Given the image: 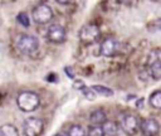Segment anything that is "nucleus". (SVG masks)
Masks as SVG:
<instances>
[{
  "mask_svg": "<svg viewBox=\"0 0 161 136\" xmlns=\"http://www.w3.org/2000/svg\"><path fill=\"white\" fill-rule=\"evenodd\" d=\"M31 18L36 24H47L53 18V11L49 5L47 4H39L33 9Z\"/></svg>",
  "mask_w": 161,
  "mask_h": 136,
  "instance_id": "obj_4",
  "label": "nucleus"
},
{
  "mask_svg": "<svg viewBox=\"0 0 161 136\" xmlns=\"http://www.w3.org/2000/svg\"><path fill=\"white\" fill-rule=\"evenodd\" d=\"M148 102H150V105H151L153 108L161 110V91H156V92H153V93L150 96Z\"/></svg>",
  "mask_w": 161,
  "mask_h": 136,
  "instance_id": "obj_15",
  "label": "nucleus"
},
{
  "mask_svg": "<svg viewBox=\"0 0 161 136\" xmlns=\"http://www.w3.org/2000/svg\"><path fill=\"white\" fill-rule=\"evenodd\" d=\"M140 121L135 115H125L121 121V127L123 132L128 136H133L140 130Z\"/></svg>",
  "mask_w": 161,
  "mask_h": 136,
  "instance_id": "obj_6",
  "label": "nucleus"
},
{
  "mask_svg": "<svg viewBox=\"0 0 161 136\" xmlns=\"http://www.w3.org/2000/svg\"><path fill=\"white\" fill-rule=\"evenodd\" d=\"M53 136H64V135H62V133H55V135H53Z\"/></svg>",
  "mask_w": 161,
  "mask_h": 136,
  "instance_id": "obj_22",
  "label": "nucleus"
},
{
  "mask_svg": "<svg viewBox=\"0 0 161 136\" xmlns=\"http://www.w3.org/2000/svg\"><path fill=\"white\" fill-rule=\"evenodd\" d=\"M16 18H18V21H19L23 26H29V24H30V19H29V16H28L26 13H19Z\"/></svg>",
  "mask_w": 161,
  "mask_h": 136,
  "instance_id": "obj_18",
  "label": "nucleus"
},
{
  "mask_svg": "<svg viewBox=\"0 0 161 136\" xmlns=\"http://www.w3.org/2000/svg\"><path fill=\"white\" fill-rule=\"evenodd\" d=\"M40 103V98L35 92L31 91H24L18 94L16 97V105L23 112H31L34 111Z\"/></svg>",
  "mask_w": 161,
  "mask_h": 136,
  "instance_id": "obj_1",
  "label": "nucleus"
},
{
  "mask_svg": "<svg viewBox=\"0 0 161 136\" xmlns=\"http://www.w3.org/2000/svg\"><path fill=\"white\" fill-rule=\"evenodd\" d=\"M43 128H44V123L38 117H29L24 121V125H23L25 136H40V133L43 132Z\"/></svg>",
  "mask_w": 161,
  "mask_h": 136,
  "instance_id": "obj_5",
  "label": "nucleus"
},
{
  "mask_svg": "<svg viewBox=\"0 0 161 136\" xmlns=\"http://www.w3.org/2000/svg\"><path fill=\"white\" fill-rule=\"evenodd\" d=\"M91 88L96 92V94H101V96H104V97H109V96L113 94V91H112L111 88H108V87H104V86L94 84V86H92Z\"/></svg>",
  "mask_w": 161,
  "mask_h": 136,
  "instance_id": "obj_14",
  "label": "nucleus"
},
{
  "mask_svg": "<svg viewBox=\"0 0 161 136\" xmlns=\"http://www.w3.org/2000/svg\"><path fill=\"white\" fill-rule=\"evenodd\" d=\"M47 37L52 43H55V44L63 43L65 40V29L60 24H52L48 28Z\"/></svg>",
  "mask_w": 161,
  "mask_h": 136,
  "instance_id": "obj_8",
  "label": "nucleus"
},
{
  "mask_svg": "<svg viewBox=\"0 0 161 136\" xmlns=\"http://www.w3.org/2000/svg\"><path fill=\"white\" fill-rule=\"evenodd\" d=\"M79 40L83 44H93L101 37V30L96 24H87L79 30Z\"/></svg>",
  "mask_w": 161,
  "mask_h": 136,
  "instance_id": "obj_3",
  "label": "nucleus"
},
{
  "mask_svg": "<svg viewBox=\"0 0 161 136\" xmlns=\"http://www.w3.org/2000/svg\"><path fill=\"white\" fill-rule=\"evenodd\" d=\"M121 50V44L113 38L104 39L99 45V53L104 57H114Z\"/></svg>",
  "mask_w": 161,
  "mask_h": 136,
  "instance_id": "obj_7",
  "label": "nucleus"
},
{
  "mask_svg": "<svg viewBox=\"0 0 161 136\" xmlns=\"http://www.w3.org/2000/svg\"><path fill=\"white\" fill-rule=\"evenodd\" d=\"M89 121L92 123V126H102L104 122H107L106 118V113L102 110H96L89 115Z\"/></svg>",
  "mask_w": 161,
  "mask_h": 136,
  "instance_id": "obj_10",
  "label": "nucleus"
},
{
  "mask_svg": "<svg viewBox=\"0 0 161 136\" xmlns=\"http://www.w3.org/2000/svg\"><path fill=\"white\" fill-rule=\"evenodd\" d=\"M148 68H150V74L153 79H156V81L161 79V60L148 64Z\"/></svg>",
  "mask_w": 161,
  "mask_h": 136,
  "instance_id": "obj_12",
  "label": "nucleus"
},
{
  "mask_svg": "<svg viewBox=\"0 0 161 136\" xmlns=\"http://www.w3.org/2000/svg\"><path fill=\"white\" fill-rule=\"evenodd\" d=\"M157 60H161V49H153L150 52L148 58H147V65Z\"/></svg>",
  "mask_w": 161,
  "mask_h": 136,
  "instance_id": "obj_17",
  "label": "nucleus"
},
{
  "mask_svg": "<svg viewBox=\"0 0 161 136\" xmlns=\"http://www.w3.org/2000/svg\"><path fill=\"white\" fill-rule=\"evenodd\" d=\"M73 88L79 89V91H83V89L86 88V84H84V82H82V81H74V83H73Z\"/></svg>",
  "mask_w": 161,
  "mask_h": 136,
  "instance_id": "obj_21",
  "label": "nucleus"
},
{
  "mask_svg": "<svg viewBox=\"0 0 161 136\" xmlns=\"http://www.w3.org/2000/svg\"><path fill=\"white\" fill-rule=\"evenodd\" d=\"M140 130L145 136H156L160 131V126L155 118H145L140 125Z\"/></svg>",
  "mask_w": 161,
  "mask_h": 136,
  "instance_id": "obj_9",
  "label": "nucleus"
},
{
  "mask_svg": "<svg viewBox=\"0 0 161 136\" xmlns=\"http://www.w3.org/2000/svg\"><path fill=\"white\" fill-rule=\"evenodd\" d=\"M16 47L18 49L24 53V54H31L34 53L38 47H39V42L34 35H29V34H21L18 40H16Z\"/></svg>",
  "mask_w": 161,
  "mask_h": 136,
  "instance_id": "obj_2",
  "label": "nucleus"
},
{
  "mask_svg": "<svg viewBox=\"0 0 161 136\" xmlns=\"http://www.w3.org/2000/svg\"><path fill=\"white\" fill-rule=\"evenodd\" d=\"M68 136H86V131L80 125H73L68 130Z\"/></svg>",
  "mask_w": 161,
  "mask_h": 136,
  "instance_id": "obj_16",
  "label": "nucleus"
},
{
  "mask_svg": "<svg viewBox=\"0 0 161 136\" xmlns=\"http://www.w3.org/2000/svg\"><path fill=\"white\" fill-rule=\"evenodd\" d=\"M82 92H83V94H84L89 101H93V99L96 98V92H94L92 88H89V87H86Z\"/></svg>",
  "mask_w": 161,
  "mask_h": 136,
  "instance_id": "obj_20",
  "label": "nucleus"
},
{
  "mask_svg": "<svg viewBox=\"0 0 161 136\" xmlns=\"http://www.w3.org/2000/svg\"><path fill=\"white\" fill-rule=\"evenodd\" d=\"M0 136H19V132L15 126L6 123L0 127Z\"/></svg>",
  "mask_w": 161,
  "mask_h": 136,
  "instance_id": "obj_13",
  "label": "nucleus"
},
{
  "mask_svg": "<svg viewBox=\"0 0 161 136\" xmlns=\"http://www.w3.org/2000/svg\"><path fill=\"white\" fill-rule=\"evenodd\" d=\"M101 127H102V131H103V136H117L118 128H117V125L114 122L107 121Z\"/></svg>",
  "mask_w": 161,
  "mask_h": 136,
  "instance_id": "obj_11",
  "label": "nucleus"
},
{
  "mask_svg": "<svg viewBox=\"0 0 161 136\" xmlns=\"http://www.w3.org/2000/svg\"><path fill=\"white\" fill-rule=\"evenodd\" d=\"M87 136H103L102 127H98V126H91Z\"/></svg>",
  "mask_w": 161,
  "mask_h": 136,
  "instance_id": "obj_19",
  "label": "nucleus"
}]
</instances>
